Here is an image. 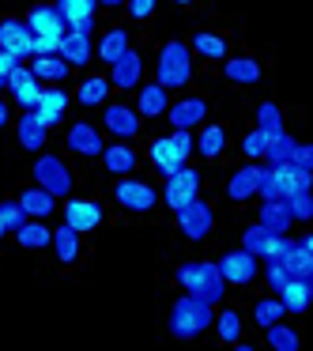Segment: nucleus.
<instances>
[{
  "instance_id": "obj_1",
  "label": "nucleus",
  "mask_w": 313,
  "mask_h": 351,
  "mask_svg": "<svg viewBox=\"0 0 313 351\" xmlns=\"http://www.w3.org/2000/svg\"><path fill=\"white\" fill-rule=\"evenodd\" d=\"M212 317H215V306L204 302L197 295H181L174 306H170V336L174 340H197L200 332L212 328Z\"/></svg>"
},
{
  "instance_id": "obj_2",
  "label": "nucleus",
  "mask_w": 313,
  "mask_h": 351,
  "mask_svg": "<svg viewBox=\"0 0 313 351\" xmlns=\"http://www.w3.org/2000/svg\"><path fill=\"white\" fill-rule=\"evenodd\" d=\"M174 276H177V283L185 287V295H197V298H204V302H212V306L223 302L227 283H223L215 261H185Z\"/></svg>"
},
{
  "instance_id": "obj_3",
  "label": "nucleus",
  "mask_w": 313,
  "mask_h": 351,
  "mask_svg": "<svg viewBox=\"0 0 313 351\" xmlns=\"http://www.w3.org/2000/svg\"><path fill=\"white\" fill-rule=\"evenodd\" d=\"M192 80V49L185 42H166L159 49V61H155V84L166 87V91H177Z\"/></svg>"
},
{
  "instance_id": "obj_4",
  "label": "nucleus",
  "mask_w": 313,
  "mask_h": 351,
  "mask_svg": "<svg viewBox=\"0 0 313 351\" xmlns=\"http://www.w3.org/2000/svg\"><path fill=\"white\" fill-rule=\"evenodd\" d=\"M147 155H151L155 170H159L162 178L177 174V170H181L185 162H189V155H192V132H189V129H174L170 136L151 140Z\"/></svg>"
},
{
  "instance_id": "obj_5",
  "label": "nucleus",
  "mask_w": 313,
  "mask_h": 351,
  "mask_svg": "<svg viewBox=\"0 0 313 351\" xmlns=\"http://www.w3.org/2000/svg\"><path fill=\"white\" fill-rule=\"evenodd\" d=\"M257 261L260 257H253L249 250H230V253H223V257L215 261V268H219V276H223L227 287H245V283H253L260 276Z\"/></svg>"
},
{
  "instance_id": "obj_6",
  "label": "nucleus",
  "mask_w": 313,
  "mask_h": 351,
  "mask_svg": "<svg viewBox=\"0 0 313 351\" xmlns=\"http://www.w3.org/2000/svg\"><path fill=\"white\" fill-rule=\"evenodd\" d=\"M34 182L46 193H53V197H68L72 193V170L64 167V159L42 152L38 159H34Z\"/></svg>"
},
{
  "instance_id": "obj_7",
  "label": "nucleus",
  "mask_w": 313,
  "mask_h": 351,
  "mask_svg": "<svg viewBox=\"0 0 313 351\" xmlns=\"http://www.w3.org/2000/svg\"><path fill=\"white\" fill-rule=\"evenodd\" d=\"M177 230H181L189 242H204L208 234H212V227H215V212H212V204H204V200H189L185 208H177Z\"/></svg>"
},
{
  "instance_id": "obj_8",
  "label": "nucleus",
  "mask_w": 313,
  "mask_h": 351,
  "mask_svg": "<svg viewBox=\"0 0 313 351\" xmlns=\"http://www.w3.org/2000/svg\"><path fill=\"white\" fill-rule=\"evenodd\" d=\"M200 170H192L189 162H185L177 174H170L166 178V185H162V200H166V208L170 212H177V208H185L189 200H197L200 197Z\"/></svg>"
},
{
  "instance_id": "obj_9",
  "label": "nucleus",
  "mask_w": 313,
  "mask_h": 351,
  "mask_svg": "<svg viewBox=\"0 0 313 351\" xmlns=\"http://www.w3.org/2000/svg\"><path fill=\"white\" fill-rule=\"evenodd\" d=\"M114 200L125 208V212H151V208L159 204V193H155V185L136 182L132 174H125L121 182L114 185Z\"/></svg>"
},
{
  "instance_id": "obj_10",
  "label": "nucleus",
  "mask_w": 313,
  "mask_h": 351,
  "mask_svg": "<svg viewBox=\"0 0 313 351\" xmlns=\"http://www.w3.org/2000/svg\"><path fill=\"white\" fill-rule=\"evenodd\" d=\"M0 49L12 57H19V61H31L34 57V34L31 27L23 23V19L8 16V19H0Z\"/></svg>"
},
{
  "instance_id": "obj_11",
  "label": "nucleus",
  "mask_w": 313,
  "mask_h": 351,
  "mask_svg": "<svg viewBox=\"0 0 313 351\" xmlns=\"http://www.w3.org/2000/svg\"><path fill=\"white\" fill-rule=\"evenodd\" d=\"M102 125H106L110 136L117 140H136L140 136V114L132 106H125V102H106V110H102Z\"/></svg>"
},
{
  "instance_id": "obj_12",
  "label": "nucleus",
  "mask_w": 313,
  "mask_h": 351,
  "mask_svg": "<svg viewBox=\"0 0 313 351\" xmlns=\"http://www.w3.org/2000/svg\"><path fill=\"white\" fill-rule=\"evenodd\" d=\"M140 80H144V57L129 46L121 61L110 64V87H117V91H136Z\"/></svg>"
},
{
  "instance_id": "obj_13",
  "label": "nucleus",
  "mask_w": 313,
  "mask_h": 351,
  "mask_svg": "<svg viewBox=\"0 0 313 351\" xmlns=\"http://www.w3.org/2000/svg\"><path fill=\"white\" fill-rule=\"evenodd\" d=\"M279 265L287 268V276H295V280H313V234L295 238L290 250L279 257Z\"/></svg>"
},
{
  "instance_id": "obj_14",
  "label": "nucleus",
  "mask_w": 313,
  "mask_h": 351,
  "mask_svg": "<svg viewBox=\"0 0 313 351\" xmlns=\"http://www.w3.org/2000/svg\"><path fill=\"white\" fill-rule=\"evenodd\" d=\"M64 223L72 230H79V234H87V230H95L102 223V204L99 200H84V197H68L64 200Z\"/></svg>"
},
{
  "instance_id": "obj_15",
  "label": "nucleus",
  "mask_w": 313,
  "mask_h": 351,
  "mask_svg": "<svg viewBox=\"0 0 313 351\" xmlns=\"http://www.w3.org/2000/svg\"><path fill=\"white\" fill-rule=\"evenodd\" d=\"M57 12L64 16L68 31L91 34L95 31V16H99V0H57Z\"/></svg>"
},
{
  "instance_id": "obj_16",
  "label": "nucleus",
  "mask_w": 313,
  "mask_h": 351,
  "mask_svg": "<svg viewBox=\"0 0 313 351\" xmlns=\"http://www.w3.org/2000/svg\"><path fill=\"white\" fill-rule=\"evenodd\" d=\"M260 174H264V162H245V167H238L227 182V200H234V204L253 200L257 197V185H260Z\"/></svg>"
},
{
  "instance_id": "obj_17",
  "label": "nucleus",
  "mask_w": 313,
  "mask_h": 351,
  "mask_svg": "<svg viewBox=\"0 0 313 351\" xmlns=\"http://www.w3.org/2000/svg\"><path fill=\"white\" fill-rule=\"evenodd\" d=\"M64 144H68V152L84 155V159H95V155H102V132L95 129L91 121H76L68 129V136H64Z\"/></svg>"
},
{
  "instance_id": "obj_18",
  "label": "nucleus",
  "mask_w": 313,
  "mask_h": 351,
  "mask_svg": "<svg viewBox=\"0 0 313 351\" xmlns=\"http://www.w3.org/2000/svg\"><path fill=\"white\" fill-rule=\"evenodd\" d=\"M23 23L31 27V34H57V38H64V31H68V23L57 12V4H34Z\"/></svg>"
},
{
  "instance_id": "obj_19",
  "label": "nucleus",
  "mask_w": 313,
  "mask_h": 351,
  "mask_svg": "<svg viewBox=\"0 0 313 351\" xmlns=\"http://www.w3.org/2000/svg\"><path fill=\"white\" fill-rule=\"evenodd\" d=\"M16 140L23 152H46V140H49V129L38 121L34 110H23V117L16 121Z\"/></svg>"
},
{
  "instance_id": "obj_20",
  "label": "nucleus",
  "mask_w": 313,
  "mask_h": 351,
  "mask_svg": "<svg viewBox=\"0 0 313 351\" xmlns=\"http://www.w3.org/2000/svg\"><path fill=\"white\" fill-rule=\"evenodd\" d=\"M99 159H102V167H106L114 178H125V174H132V170H136L140 155L132 152L129 140H117V144H106V147H102Z\"/></svg>"
},
{
  "instance_id": "obj_21",
  "label": "nucleus",
  "mask_w": 313,
  "mask_h": 351,
  "mask_svg": "<svg viewBox=\"0 0 313 351\" xmlns=\"http://www.w3.org/2000/svg\"><path fill=\"white\" fill-rule=\"evenodd\" d=\"M166 117L174 129H192V125H200L208 117V102L197 99V95H189V99H177L166 106Z\"/></svg>"
},
{
  "instance_id": "obj_22",
  "label": "nucleus",
  "mask_w": 313,
  "mask_h": 351,
  "mask_svg": "<svg viewBox=\"0 0 313 351\" xmlns=\"http://www.w3.org/2000/svg\"><path fill=\"white\" fill-rule=\"evenodd\" d=\"M275 298L283 302V313H305L313 302V280H295V276H290Z\"/></svg>"
},
{
  "instance_id": "obj_23",
  "label": "nucleus",
  "mask_w": 313,
  "mask_h": 351,
  "mask_svg": "<svg viewBox=\"0 0 313 351\" xmlns=\"http://www.w3.org/2000/svg\"><path fill=\"white\" fill-rule=\"evenodd\" d=\"M257 223L268 230V234H290V227H295V219H290V208L287 200H264L257 212Z\"/></svg>"
},
{
  "instance_id": "obj_24",
  "label": "nucleus",
  "mask_w": 313,
  "mask_h": 351,
  "mask_svg": "<svg viewBox=\"0 0 313 351\" xmlns=\"http://www.w3.org/2000/svg\"><path fill=\"white\" fill-rule=\"evenodd\" d=\"M57 57H64V61H68L72 69H84V64H91V57H95L91 34L64 31V38H61V49H57Z\"/></svg>"
},
{
  "instance_id": "obj_25",
  "label": "nucleus",
  "mask_w": 313,
  "mask_h": 351,
  "mask_svg": "<svg viewBox=\"0 0 313 351\" xmlns=\"http://www.w3.org/2000/svg\"><path fill=\"white\" fill-rule=\"evenodd\" d=\"M223 76L230 80V84H238V87H253V84H260V61H253V57H223Z\"/></svg>"
},
{
  "instance_id": "obj_26",
  "label": "nucleus",
  "mask_w": 313,
  "mask_h": 351,
  "mask_svg": "<svg viewBox=\"0 0 313 351\" xmlns=\"http://www.w3.org/2000/svg\"><path fill=\"white\" fill-rule=\"evenodd\" d=\"M34 114H38V121L46 125V129H57V125L64 121V114H68V95L46 91V87H42V99H38V106H34Z\"/></svg>"
},
{
  "instance_id": "obj_27",
  "label": "nucleus",
  "mask_w": 313,
  "mask_h": 351,
  "mask_svg": "<svg viewBox=\"0 0 313 351\" xmlns=\"http://www.w3.org/2000/svg\"><path fill=\"white\" fill-rule=\"evenodd\" d=\"M16 200H19V208L27 212V219H46V215L57 212V197H53V193H46L42 185H31V189H23Z\"/></svg>"
},
{
  "instance_id": "obj_28",
  "label": "nucleus",
  "mask_w": 313,
  "mask_h": 351,
  "mask_svg": "<svg viewBox=\"0 0 313 351\" xmlns=\"http://www.w3.org/2000/svg\"><path fill=\"white\" fill-rule=\"evenodd\" d=\"M166 106H170V91H166V87L144 84L136 91V114L140 117H162V114H166Z\"/></svg>"
},
{
  "instance_id": "obj_29",
  "label": "nucleus",
  "mask_w": 313,
  "mask_h": 351,
  "mask_svg": "<svg viewBox=\"0 0 313 351\" xmlns=\"http://www.w3.org/2000/svg\"><path fill=\"white\" fill-rule=\"evenodd\" d=\"M129 46H132L129 31H125V27H110V31L99 38V46H95V57H99L102 64H114V61H121V57H125V49H129Z\"/></svg>"
},
{
  "instance_id": "obj_30",
  "label": "nucleus",
  "mask_w": 313,
  "mask_h": 351,
  "mask_svg": "<svg viewBox=\"0 0 313 351\" xmlns=\"http://www.w3.org/2000/svg\"><path fill=\"white\" fill-rule=\"evenodd\" d=\"M31 72H34V80L61 84V80H68L72 64L64 61V57H57V53H46V57H31Z\"/></svg>"
},
{
  "instance_id": "obj_31",
  "label": "nucleus",
  "mask_w": 313,
  "mask_h": 351,
  "mask_svg": "<svg viewBox=\"0 0 313 351\" xmlns=\"http://www.w3.org/2000/svg\"><path fill=\"white\" fill-rule=\"evenodd\" d=\"M53 253H57V261L61 265H76L79 261V230H72L68 223H61V227L53 230Z\"/></svg>"
},
{
  "instance_id": "obj_32",
  "label": "nucleus",
  "mask_w": 313,
  "mask_h": 351,
  "mask_svg": "<svg viewBox=\"0 0 313 351\" xmlns=\"http://www.w3.org/2000/svg\"><path fill=\"white\" fill-rule=\"evenodd\" d=\"M192 147H197L204 159H219V155L227 152V129H223V125H208V129H200V136L192 140Z\"/></svg>"
},
{
  "instance_id": "obj_33",
  "label": "nucleus",
  "mask_w": 313,
  "mask_h": 351,
  "mask_svg": "<svg viewBox=\"0 0 313 351\" xmlns=\"http://www.w3.org/2000/svg\"><path fill=\"white\" fill-rule=\"evenodd\" d=\"M16 238H19L23 250H46V245L53 242V230L46 227V219H27L23 227L16 230Z\"/></svg>"
},
{
  "instance_id": "obj_34",
  "label": "nucleus",
  "mask_w": 313,
  "mask_h": 351,
  "mask_svg": "<svg viewBox=\"0 0 313 351\" xmlns=\"http://www.w3.org/2000/svg\"><path fill=\"white\" fill-rule=\"evenodd\" d=\"M257 129L268 136V144L287 132V129H283V110L275 106V102H260V106H257Z\"/></svg>"
},
{
  "instance_id": "obj_35",
  "label": "nucleus",
  "mask_w": 313,
  "mask_h": 351,
  "mask_svg": "<svg viewBox=\"0 0 313 351\" xmlns=\"http://www.w3.org/2000/svg\"><path fill=\"white\" fill-rule=\"evenodd\" d=\"M106 99H110V76H87L76 91L79 106H102Z\"/></svg>"
},
{
  "instance_id": "obj_36",
  "label": "nucleus",
  "mask_w": 313,
  "mask_h": 351,
  "mask_svg": "<svg viewBox=\"0 0 313 351\" xmlns=\"http://www.w3.org/2000/svg\"><path fill=\"white\" fill-rule=\"evenodd\" d=\"M192 49H197L200 57H208V61H223V57H227V38H223V34H212V31H200V34H192Z\"/></svg>"
},
{
  "instance_id": "obj_37",
  "label": "nucleus",
  "mask_w": 313,
  "mask_h": 351,
  "mask_svg": "<svg viewBox=\"0 0 313 351\" xmlns=\"http://www.w3.org/2000/svg\"><path fill=\"white\" fill-rule=\"evenodd\" d=\"M212 325H215V332H219L223 343H234L238 336H242V313L227 306V310H219V313L212 317Z\"/></svg>"
},
{
  "instance_id": "obj_38",
  "label": "nucleus",
  "mask_w": 313,
  "mask_h": 351,
  "mask_svg": "<svg viewBox=\"0 0 313 351\" xmlns=\"http://www.w3.org/2000/svg\"><path fill=\"white\" fill-rule=\"evenodd\" d=\"M264 340H268V348H275V351H298V332L290 325H283V321H275V325H268L264 328Z\"/></svg>"
},
{
  "instance_id": "obj_39",
  "label": "nucleus",
  "mask_w": 313,
  "mask_h": 351,
  "mask_svg": "<svg viewBox=\"0 0 313 351\" xmlns=\"http://www.w3.org/2000/svg\"><path fill=\"white\" fill-rule=\"evenodd\" d=\"M253 321H257L260 328H268V325H275V321H283V302L275 295H268V298H260V302H253Z\"/></svg>"
},
{
  "instance_id": "obj_40",
  "label": "nucleus",
  "mask_w": 313,
  "mask_h": 351,
  "mask_svg": "<svg viewBox=\"0 0 313 351\" xmlns=\"http://www.w3.org/2000/svg\"><path fill=\"white\" fill-rule=\"evenodd\" d=\"M298 140L290 136V132H283L279 140H272V144L264 147V167H283V162L290 159V152H295Z\"/></svg>"
},
{
  "instance_id": "obj_41",
  "label": "nucleus",
  "mask_w": 313,
  "mask_h": 351,
  "mask_svg": "<svg viewBox=\"0 0 313 351\" xmlns=\"http://www.w3.org/2000/svg\"><path fill=\"white\" fill-rule=\"evenodd\" d=\"M23 223H27V212L19 208V200H0V227H4V234H16Z\"/></svg>"
},
{
  "instance_id": "obj_42",
  "label": "nucleus",
  "mask_w": 313,
  "mask_h": 351,
  "mask_svg": "<svg viewBox=\"0 0 313 351\" xmlns=\"http://www.w3.org/2000/svg\"><path fill=\"white\" fill-rule=\"evenodd\" d=\"M283 200H287L290 219H295V223H310L313 219V197H310V193L298 189V193H290V197H283Z\"/></svg>"
},
{
  "instance_id": "obj_43",
  "label": "nucleus",
  "mask_w": 313,
  "mask_h": 351,
  "mask_svg": "<svg viewBox=\"0 0 313 351\" xmlns=\"http://www.w3.org/2000/svg\"><path fill=\"white\" fill-rule=\"evenodd\" d=\"M264 147H268V136H264L260 129H253V132H245V136H242V155H245L249 162H260V159H264Z\"/></svg>"
},
{
  "instance_id": "obj_44",
  "label": "nucleus",
  "mask_w": 313,
  "mask_h": 351,
  "mask_svg": "<svg viewBox=\"0 0 313 351\" xmlns=\"http://www.w3.org/2000/svg\"><path fill=\"white\" fill-rule=\"evenodd\" d=\"M12 99H16L19 110H34V106H38V99H42V80H31V84L16 87V91H12Z\"/></svg>"
},
{
  "instance_id": "obj_45",
  "label": "nucleus",
  "mask_w": 313,
  "mask_h": 351,
  "mask_svg": "<svg viewBox=\"0 0 313 351\" xmlns=\"http://www.w3.org/2000/svg\"><path fill=\"white\" fill-rule=\"evenodd\" d=\"M264 245H268V230L260 227V223H253V227L242 234V250H249L253 257H264Z\"/></svg>"
},
{
  "instance_id": "obj_46",
  "label": "nucleus",
  "mask_w": 313,
  "mask_h": 351,
  "mask_svg": "<svg viewBox=\"0 0 313 351\" xmlns=\"http://www.w3.org/2000/svg\"><path fill=\"white\" fill-rule=\"evenodd\" d=\"M260 276H264V283H268V291H272V295H279V287L290 280L287 268H283L279 261H264V272H260Z\"/></svg>"
},
{
  "instance_id": "obj_47",
  "label": "nucleus",
  "mask_w": 313,
  "mask_h": 351,
  "mask_svg": "<svg viewBox=\"0 0 313 351\" xmlns=\"http://www.w3.org/2000/svg\"><path fill=\"white\" fill-rule=\"evenodd\" d=\"M287 167H290V170H313V147H310V144H295Z\"/></svg>"
},
{
  "instance_id": "obj_48",
  "label": "nucleus",
  "mask_w": 313,
  "mask_h": 351,
  "mask_svg": "<svg viewBox=\"0 0 313 351\" xmlns=\"http://www.w3.org/2000/svg\"><path fill=\"white\" fill-rule=\"evenodd\" d=\"M34 80V72H31V64H23L19 61L16 69L8 72V80H4V91H16V87H23V84H31Z\"/></svg>"
},
{
  "instance_id": "obj_49",
  "label": "nucleus",
  "mask_w": 313,
  "mask_h": 351,
  "mask_svg": "<svg viewBox=\"0 0 313 351\" xmlns=\"http://www.w3.org/2000/svg\"><path fill=\"white\" fill-rule=\"evenodd\" d=\"M57 49H61V38H57V34H34V57L57 53Z\"/></svg>"
},
{
  "instance_id": "obj_50",
  "label": "nucleus",
  "mask_w": 313,
  "mask_h": 351,
  "mask_svg": "<svg viewBox=\"0 0 313 351\" xmlns=\"http://www.w3.org/2000/svg\"><path fill=\"white\" fill-rule=\"evenodd\" d=\"M125 8H129L132 19H147L155 12V0H125Z\"/></svg>"
},
{
  "instance_id": "obj_51",
  "label": "nucleus",
  "mask_w": 313,
  "mask_h": 351,
  "mask_svg": "<svg viewBox=\"0 0 313 351\" xmlns=\"http://www.w3.org/2000/svg\"><path fill=\"white\" fill-rule=\"evenodd\" d=\"M16 64H19V57H12V53L0 49V91H4V80H8V72L16 69Z\"/></svg>"
},
{
  "instance_id": "obj_52",
  "label": "nucleus",
  "mask_w": 313,
  "mask_h": 351,
  "mask_svg": "<svg viewBox=\"0 0 313 351\" xmlns=\"http://www.w3.org/2000/svg\"><path fill=\"white\" fill-rule=\"evenodd\" d=\"M8 121H12V110H8V102L0 99V129H4V125H8Z\"/></svg>"
},
{
  "instance_id": "obj_53",
  "label": "nucleus",
  "mask_w": 313,
  "mask_h": 351,
  "mask_svg": "<svg viewBox=\"0 0 313 351\" xmlns=\"http://www.w3.org/2000/svg\"><path fill=\"white\" fill-rule=\"evenodd\" d=\"M102 8H125V0H99Z\"/></svg>"
},
{
  "instance_id": "obj_54",
  "label": "nucleus",
  "mask_w": 313,
  "mask_h": 351,
  "mask_svg": "<svg viewBox=\"0 0 313 351\" xmlns=\"http://www.w3.org/2000/svg\"><path fill=\"white\" fill-rule=\"evenodd\" d=\"M0 242H4V227H0Z\"/></svg>"
},
{
  "instance_id": "obj_55",
  "label": "nucleus",
  "mask_w": 313,
  "mask_h": 351,
  "mask_svg": "<svg viewBox=\"0 0 313 351\" xmlns=\"http://www.w3.org/2000/svg\"><path fill=\"white\" fill-rule=\"evenodd\" d=\"M177 4H192V0H177Z\"/></svg>"
}]
</instances>
